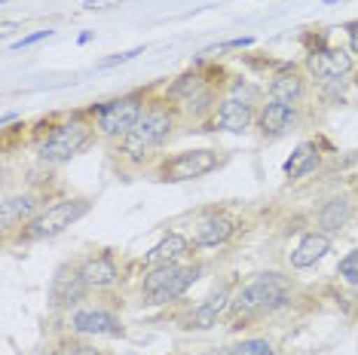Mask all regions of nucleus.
<instances>
[{
    "mask_svg": "<svg viewBox=\"0 0 358 355\" xmlns=\"http://www.w3.org/2000/svg\"><path fill=\"white\" fill-rule=\"evenodd\" d=\"M291 297V285L288 279L279 273H260L255 282H248L233 300V312L236 316H251V312H264V310H275V306L288 303Z\"/></svg>",
    "mask_w": 358,
    "mask_h": 355,
    "instance_id": "1",
    "label": "nucleus"
},
{
    "mask_svg": "<svg viewBox=\"0 0 358 355\" xmlns=\"http://www.w3.org/2000/svg\"><path fill=\"white\" fill-rule=\"evenodd\" d=\"M196 279H199V266L157 263L144 276V297H148V303H169L175 297H181Z\"/></svg>",
    "mask_w": 358,
    "mask_h": 355,
    "instance_id": "2",
    "label": "nucleus"
},
{
    "mask_svg": "<svg viewBox=\"0 0 358 355\" xmlns=\"http://www.w3.org/2000/svg\"><path fill=\"white\" fill-rule=\"evenodd\" d=\"M172 132V114L166 108H148L141 119L132 126V132L123 138V153L132 159L148 157L153 147H159Z\"/></svg>",
    "mask_w": 358,
    "mask_h": 355,
    "instance_id": "3",
    "label": "nucleus"
},
{
    "mask_svg": "<svg viewBox=\"0 0 358 355\" xmlns=\"http://www.w3.org/2000/svg\"><path fill=\"white\" fill-rule=\"evenodd\" d=\"M89 138H92V129L86 123H77V119L74 123H64L40 144V159L43 163H68L71 157H77L86 147Z\"/></svg>",
    "mask_w": 358,
    "mask_h": 355,
    "instance_id": "4",
    "label": "nucleus"
},
{
    "mask_svg": "<svg viewBox=\"0 0 358 355\" xmlns=\"http://www.w3.org/2000/svg\"><path fill=\"white\" fill-rule=\"evenodd\" d=\"M89 212L86 199H64V203H55L52 208L40 212L37 217H31V236L34 239H46V236H59L62 230H68L71 224H77L80 217Z\"/></svg>",
    "mask_w": 358,
    "mask_h": 355,
    "instance_id": "5",
    "label": "nucleus"
},
{
    "mask_svg": "<svg viewBox=\"0 0 358 355\" xmlns=\"http://www.w3.org/2000/svg\"><path fill=\"white\" fill-rule=\"evenodd\" d=\"M141 99L138 95H126V99H120V101H110V104H104L101 108V114H99V129L104 135H126L132 132V126L141 119Z\"/></svg>",
    "mask_w": 358,
    "mask_h": 355,
    "instance_id": "6",
    "label": "nucleus"
},
{
    "mask_svg": "<svg viewBox=\"0 0 358 355\" xmlns=\"http://www.w3.org/2000/svg\"><path fill=\"white\" fill-rule=\"evenodd\" d=\"M215 166H217L215 150H187L162 166V181H193V178L208 175Z\"/></svg>",
    "mask_w": 358,
    "mask_h": 355,
    "instance_id": "7",
    "label": "nucleus"
},
{
    "mask_svg": "<svg viewBox=\"0 0 358 355\" xmlns=\"http://www.w3.org/2000/svg\"><path fill=\"white\" fill-rule=\"evenodd\" d=\"M306 68L313 71L319 80H340L343 74L352 71V55H349V50H340V46L315 50V52H309Z\"/></svg>",
    "mask_w": 358,
    "mask_h": 355,
    "instance_id": "8",
    "label": "nucleus"
},
{
    "mask_svg": "<svg viewBox=\"0 0 358 355\" xmlns=\"http://www.w3.org/2000/svg\"><path fill=\"white\" fill-rule=\"evenodd\" d=\"M71 325L80 334H95V337H123V321L104 310H83L74 312Z\"/></svg>",
    "mask_w": 358,
    "mask_h": 355,
    "instance_id": "9",
    "label": "nucleus"
},
{
    "mask_svg": "<svg viewBox=\"0 0 358 355\" xmlns=\"http://www.w3.org/2000/svg\"><path fill=\"white\" fill-rule=\"evenodd\" d=\"M89 282L83 279L80 270H71V266H59L52 279V303L55 306H71V303H80L86 294Z\"/></svg>",
    "mask_w": 358,
    "mask_h": 355,
    "instance_id": "10",
    "label": "nucleus"
},
{
    "mask_svg": "<svg viewBox=\"0 0 358 355\" xmlns=\"http://www.w3.org/2000/svg\"><path fill=\"white\" fill-rule=\"evenodd\" d=\"M215 123L221 129H227V132H245L248 123H251V101L242 99L239 92H233L230 99L221 101Z\"/></svg>",
    "mask_w": 358,
    "mask_h": 355,
    "instance_id": "11",
    "label": "nucleus"
},
{
    "mask_svg": "<svg viewBox=\"0 0 358 355\" xmlns=\"http://www.w3.org/2000/svg\"><path fill=\"white\" fill-rule=\"evenodd\" d=\"M233 230H236V221L230 215H206L202 221L196 224V233H193V239H196V245H221V242H227L233 236Z\"/></svg>",
    "mask_w": 358,
    "mask_h": 355,
    "instance_id": "12",
    "label": "nucleus"
},
{
    "mask_svg": "<svg viewBox=\"0 0 358 355\" xmlns=\"http://www.w3.org/2000/svg\"><path fill=\"white\" fill-rule=\"evenodd\" d=\"M297 123V110L294 104H282V101H270L264 108V114H260V129H264L266 135H273V138H279V135L291 132Z\"/></svg>",
    "mask_w": 358,
    "mask_h": 355,
    "instance_id": "13",
    "label": "nucleus"
},
{
    "mask_svg": "<svg viewBox=\"0 0 358 355\" xmlns=\"http://www.w3.org/2000/svg\"><path fill=\"white\" fill-rule=\"evenodd\" d=\"M328 252H331L328 233H309V236L300 239V245L294 248V252H291V266H297V270H306V266L319 263Z\"/></svg>",
    "mask_w": 358,
    "mask_h": 355,
    "instance_id": "14",
    "label": "nucleus"
},
{
    "mask_svg": "<svg viewBox=\"0 0 358 355\" xmlns=\"http://www.w3.org/2000/svg\"><path fill=\"white\" fill-rule=\"evenodd\" d=\"M349 217H352V203L343 199V196H334L322 205L319 227H322V233H340L349 224Z\"/></svg>",
    "mask_w": 358,
    "mask_h": 355,
    "instance_id": "15",
    "label": "nucleus"
},
{
    "mask_svg": "<svg viewBox=\"0 0 358 355\" xmlns=\"http://www.w3.org/2000/svg\"><path fill=\"white\" fill-rule=\"evenodd\" d=\"M270 99L282 104H297L303 99V80L294 71H279L270 83Z\"/></svg>",
    "mask_w": 358,
    "mask_h": 355,
    "instance_id": "16",
    "label": "nucleus"
},
{
    "mask_svg": "<svg viewBox=\"0 0 358 355\" xmlns=\"http://www.w3.org/2000/svg\"><path fill=\"white\" fill-rule=\"evenodd\" d=\"M227 300H230V294H227V288H217L215 294L208 297L202 306H196L193 310V316H190V325L187 328H211L217 321V316L227 310Z\"/></svg>",
    "mask_w": 358,
    "mask_h": 355,
    "instance_id": "17",
    "label": "nucleus"
},
{
    "mask_svg": "<svg viewBox=\"0 0 358 355\" xmlns=\"http://www.w3.org/2000/svg\"><path fill=\"white\" fill-rule=\"evenodd\" d=\"M80 273H83V279L89 282V288H108L120 279V273H117V266H113L110 257H92V261L83 263Z\"/></svg>",
    "mask_w": 358,
    "mask_h": 355,
    "instance_id": "18",
    "label": "nucleus"
},
{
    "mask_svg": "<svg viewBox=\"0 0 358 355\" xmlns=\"http://www.w3.org/2000/svg\"><path fill=\"white\" fill-rule=\"evenodd\" d=\"M37 212V199L34 196H6L3 205H0V217H3V227L10 230L15 221H28L31 215Z\"/></svg>",
    "mask_w": 358,
    "mask_h": 355,
    "instance_id": "19",
    "label": "nucleus"
},
{
    "mask_svg": "<svg viewBox=\"0 0 358 355\" xmlns=\"http://www.w3.org/2000/svg\"><path fill=\"white\" fill-rule=\"evenodd\" d=\"M184 254H187V239L178 236V233H169V236L148 254V263L150 266H157V263H178V257H184Z\"/></svg>",
    "mask_w": 358,
    "mask_h": 355,
    "instance_id": "20",
    "label": "nucleus"
},
{
    "mask_svg": "<svg viewBox=\"0 0 358 355\" xmlns=\"http://www.w3.org/2000/svg\"><path fill=\"white\" fill-rule=\"evenodd\" d=\"M315 166H319V150H315V144H300V147L291 153L288 163H285V175L288 178H303V175L313 172Z\"/></svg>",
    "mask_w": 358,
    "mask_h": 355,
    "instance_id": "21",
    "label": "nucleus"
},
{
    "mask_svg": "<svg viewBox=\"0 0 358 355\" xmlns=\"http://www.w3.org/2000/svg\"><path fill=\"white\" fill-rule=\"evenodd\" d=\"M227 355H273V346L266 340H245V343L236 346V349H230Z\"/></svg>",
    "mask_w": 358,
    "mask_h": 355,
    "instance_id": "22",
    "label": "nucleus"
},
{
    "mask_svg": "<svg viewBox=\"0 0 358 355\" xmlns=\"http://www.w3.org/2000/svg\"><path fill=\"white\" fill-rule=\"evenodd\" d=\"M340 276H343V282H349V285H358V248L340 261Z\"/></svg>",
    "mask_w": 358,
    "mask_h": 355,
    "instance_id": "23",
    "label": "nucleus"
},
{
    "mask_svg": "<svg viewBox=\"0 0 358 355\" xmlns=\"http://www.w3.org/2000/svg\"><path fill=\"white\" fill-rule=\"evenodd\" d=\"M202 83H199V77H184V83H178L175 86V95H190V92H196Z\"/></svg>",
    "mask_w": 358,
    "mask_h": 355,
    "instance_id": "24",
    "label": "nucleus"
},
{
    "mask_svg": "<svg viewBox=\"0 0 358 355\" xmlns=\"http://www.w3.org/2000/svg\"><path fill=\"white\" fill-rule=\"evenodd\" d=\"M132 55H141V50H132V52H120V55H113V59L101 61V68H110V64H117V61H129Z\"/></svg>",
    "mask_w": 358,
    "mask_h": 355,
    "instance_id": "25",
    "label": "nucleus"
},
{
    "mask_svg": "<svg viewBox=\"0 0 358 355\" xmlns=\"http://www.w3.org/2000/svg\"><path fill=\"white\" fill-rule=\"evenodd\" d=\"M50 34H52V31H37V34H31V37H25V40H22V43H19V50H22V46H31V43H37V40H46Z\"/></svg>",
    "mask_w": 358,
    "mask_h": 355,
    "instance_id": "26",
    "label": "nucleus"
},
{
    "mask_svg": "<svg viewBox=\"0 0 358 355\" xmlns=\"http://www.w3.org/2000/svg\"><path fill=\"white\" fill-rule=\"evenodd\" d=\"M349 43H352V52L358 55V22L349 25Z\"/></svg>",
    "mask_w": 358,
    "mask_h": 355,
    "instance_id": "27",
    "label": "nucleus"
}]
</instances>
